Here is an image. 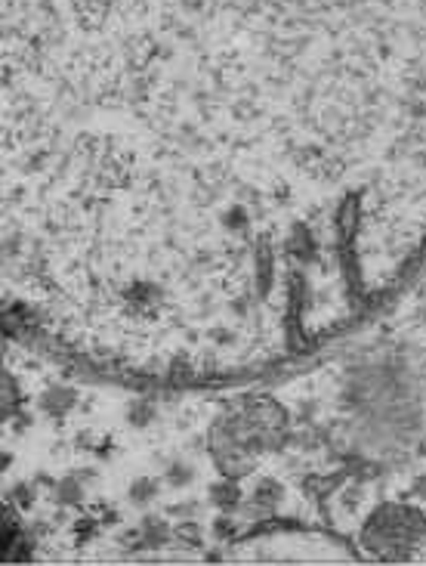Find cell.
I'll use <instances>...</instances> for the list:
<instances>
[{
  "label": "cell",
  "mask_w": 426,
  "mask_h": 566,
  "mask_svg": "<svg viewBox=\"0 0 426 566\" xmlns=\"http://www.w3.org/2000/svg\"><path fill=\"white\" fill-rule=\"evenodd\" d=\"M4 242L111 323L248 338L288 201L426 195V0H4Z\"/></svg>",
  "instance_id": "obj_1"
},
{
  "label": "cell",
  "mask_w": 426,
  "mask_h": 566,
  "mask_svg": "<svg viewBox=\"0 0 426 566\" xmlns=\"http://www.w3.org/2000/svg\"><path fill=\"white\" fill-rule=\"evenodd\" d=\"M288 439V411L272 396H254L248 402L232 405L211 428V446L235 443L256 452V455L282 449Z\"/></svg>",
  "instance_id": "obj_2"
},
{
  "label": "cell",
  "mask_w": 426,
  "mask_h": 566,
  "mask_svg": "<svg viewBox=\"0 0 426 566\" xmlns=\"http://www.w3.org/2000/svg\"><path fill=\"white\" fill-rule=\"evenodd\" d=\"M361 544L380 561H411L426 544V517L414 505H380L365 520Z\"/></svg>",
  "instance_id": "obj_3"
},
{
  "label": "cell",
  "mask_w": 426,
  "mask_h": 566,
  "mask_svg": "<svg viewBox=\"0 0 426 566\" xmlns=\"http://www.w3.org/2000/svg\"><path fill=\"white\" fill-rule=\"evenodd\" d=\"M211 449H213V461H216V467H220L222 477L244 480L248 473L256 471V452L244 449V446L220 443V446H211Z\"/></svg>",
  "instance_id": "obj_4"
},
{
  "label": "cell",
  "mask_w": 426,
  "mask_h": 566,
  "mask_svg": "<svg viewBox=\"0 0 426 566\" xmlns=\"http://www.w3.org/2000/svg\"><path fill=\"white\" fill-rule=\"evenodd\" d=\"M74 402H78L74 390L72 387H59V384L40 396V409H44V415H50V418H65L68 411L74 409Z\"/></svg>",
  "instance_id": "obj_5"
},
{
  "label": "cell",
  "mask_w": 426,
  "mask_h": 566,
  "mask_svg": "<svg viewBox=\"0 0 426 566\" xmlns=\"http://www.w3.org/2000/svg\"><path fill=\"white\" fill-rule=\"evenodd\" d=\"M282 495H284V489H282V483H278V480H263L260 486H256V492L250 495V514L254 517H266L272 508L278 505V501H282Z\"/></svg>",
  "instance_id": "obj_6"
},
{
  "label": "cell",
  "mask_w": 426,
  "mask_h": 566,
  "mask_svg": "<svg viewBox=\"0 0 426 566\" xmlns=\"http://www.w3.org/2000/svg\"><path fill=\"white\" fill-rule=\"evenodd\" d=\"M211 499L213 505H220L222 511H235V508L241 505V489H239V480H222V483H213L211 486Z\"/></svg>",
  "instance_id": "obj_7"
},
{
  "label": "cell",
  "mask_w": 426,
  "mask_h": 566,
  "mask_svg": "<svg viewBox=\"0 0 426 566\" xmlns=\"http://www.w3.org/2000/svg\"><path fill=\"white\" fill-rule=\"evenodd\" d=\"M81 483H83V480L78 477V473H72V477H65L59 486H56V499H59L62 505H78L81 495H83Z\"/></svg>",
  "instance_id": "obj_8"
},
{
  "label": "cell",
  "mask_w": 426,
  "mask_h": 566,
  "mask_svg": "<svg viewBox=\"0 0 426 566\" xmlns=\"http://www.w3.org/2000/svg\"><path fill=\"white\" fill-rule=\"evenodd\" d=\"M192 480H195V467H188L186 461H170V467H167V486L186 489Z\"/></svg>",
  "instance_id": "obj_9"
},
{
  "label": "cell",
  "mask_w": 426,
  "mask_h": 566,
  "mask_svg": "<svg viewBox=\"0 0 426 566\" xmlns=\"http://www.w3.org/2000/svg\"><path fill=\"white\" fill-rule=\"evenodd\" d=\"M130 499L136 501V505H143V501H152L158 495V480L155 477H136L134 483H130Z\"/></svg>",
  "instance_id": "obj_10"
},
{
  "label": "cell",
  "mask_w": 426,
  "mask_h": 566,
  "mask_svg": "<svg viewBox=\"0 0 426 566\" xmlns=\"http://www.w3.org/2000/svg\"><path fill=\"white\" fill-rule=\"evenodd\" d=\"M155 418V405L145 402V400H134L127 405V421L134 424V428H145V424Z\"/></svg>",
  "instance_id": "obj_11"
},
{
  "label": "cell",
  "mask_w": 426,
  "mask_h": 566,
  "mask_svg": "<svg viewBox=\"0 0 426 566\" xmlns=\"http://www.w3.org/2000/svg\"><path fill=\"white\" fill-rule=\"evenodd\" d=\"M13 405H16V384H13V375H4V418H10Z\"/></svg>",
  "instance_id": "obj_12"
},
{
  "label": "cell",
  "mask_w": 426,
  "mask_h": 566,
  "mask_svg": "<svg viewBox=\"0 0 426 566\" xmlns=\"http://www.w3.org/2000/svg\"><path fill=\"white\" fill-rule=\"evenodd\" d=\"M216 535H232L235 533V526H232V520H226V517H222V520H216Z\"/></svg>",
  "instance_id": "obj_13"
},
{
  "label": "cell",
  "mask_w": 426,
  "mask_h": 566,
  "mask_svg": "<svg viewBox=\"0 0 426 566\" xmlns=\"http://www.w3.org/2000/svg\"><path fill=\"white\" fill-rule=\"evenodd\" d=\"M177 533L183 535V539H195V542H198V526H192V523H183Z\"/></svg>",
  "instance_id": "obj_14"
},
{
  "label": "cell",
  "mask_w": 426,
  "mask_h": 566,
  "mask_svg": "<svg viewBox=\"0 0 426 566\" xmlns=\"http://www.w3.org/2000/svg\"><path fill=\"white\" fill-rule=\"evenodd\" d=\"M16 501H19V505H28V501H31V489H28V486H19V489H16Z\"/></svg>",
  "instance_id": "obj_15"
},
{
  "label": "cell",
  "mask_w": 426,
  "mask_h": 566,
  "mask_svg": "<svg viewBox=\"0 0 426 566\" xmlns=\"http://www.w3.org/2000/svg\"><path fill=\"white\" fill-rule=\"evenodd\" d=\"M198 511V505H177V508H170V514H195Z\"/></svg>",
  "instance_id": "obj_16"
},
{
  "label": "cell",
  "mask_w": 426,
  "mask_h": 566,
  "mask_svg": "<svg viewBox=\"0 0 426 566\" xmlns=\"http://www.w3.org/2000/svg\"><path fill=\"white\" fill-rule=\"evenodd\" d=\"M417 492L426 495V480H421V483H417Z\"/></svg>",
  "instance_id": "obj_17"
}]
</instances>
